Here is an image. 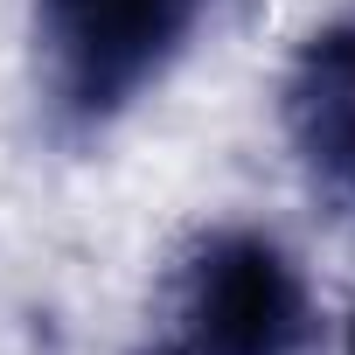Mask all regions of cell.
I'll return each mask as SVG.
<instances>
[{"instance_id":"1","label":"cell","mask_w":355,"mask_h":355,"mask_svg":"<svg viewBox=\"0 0 355 355\" xmlns=\"http://www.w3.org/2000/svg\"><path fill=\"white\" fill-rule=\"evenodd\" d=\"M216 0H35V77L63 139L112 132L196 42Z\"/></svg>"},{"instance_id":"4","label":"cell","mask_w":355,"mask_h":355,"mask_svg":"<svg viewBox=\"0 0 355 355\" xmlns=\"http://www.w3.org/2000/svg\"><path fill=\"white\" fill-rule=\"evenodd\" d=\"M348 355H355V320H348Z\"/></svg>"},{"instance_id":"2","label":"cell","mask_w":355,"mask_h":355,"mask_svg":"<svg viewBox=\"0 0 355 355\" xmlns=\"http://www.w3.org/2000/svg\"><path fill=\"white\" fill-rule=\"evenodd\" d=\"M313 300L265 230H209L174 265L146 355H306Z\"/></svg>"},{"instance_id":"3","label":"cell","mask_w":355,"mask_h":355,"mask_svg":"<svg viewBox=\"0 0 355 355\" xmlns=\"http://www.w3.org/2000/svg\"><path fill=\"white\" fill-rule=\"evenodd\" d=\"M286 139L300 167L334 196L355 202V15L320 28L286 70Z\"/></svg>"}]
</instances>
